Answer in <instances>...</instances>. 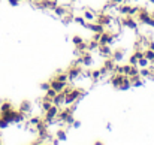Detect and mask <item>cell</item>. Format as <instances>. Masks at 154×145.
I'll return each instance as SVG.
<instances>
[{
	"label": "cell",
	"mask_w": 154,
	"mask_h": 145,
	"mask_svg": "<svg viewBox=\"0 0 154 145\" xmlns=\"http://www.w3.org/2000/svg\"><path fill=\"white\" fill-rule=\"evenodd\" d=\"M82 66H79V64H72V66H69L67 69H66V73H67V76H69V82H73V81H76L81 75H82Z\"/></svg>",
	"instance_id": "6da1fadb"
},
{
	"label": "cell",
	"mask_w": 154,
	"mask_h": 145,
	"mask_svg": "<svg viewBox=\"0 0 154 145\" xmlns=\"http://www.w3.org/2000/svg\"><path fill=\"white\" fill-rule=\"evenodd\" d=\"M121 26H123V27H127V29H130V30H135V32H138L139 23H138L136 17L124 15V17L121 18Z\"/></svg>",
	"instance_id": "7a4b0ae2"
},
{
	"label": "cell",
	"mask_w": 154,
	"mask_h": 145,
	"mask_svg": "<svg viewBox=\"0 0 154 145\" xmlns=\"http://www.w3.org/2000/svg\"><path fill=\"white\" fill-rule=\"evenodd\" d=\"M151 12L150 11H147L145 8H139V12L136 14V20H138V23L139 24H147L148 26V23L151 21Z\"/></svg>",
	"instance_id": "3957f363"
},
{
	"label": "cell",
	"mask_w": 154,
	"mask_h": 145,
	"mask_svg": "<svg viewBox=\"0 0 154 145\" xmlns=\"http://www.w3.org/2000/svg\"><path fill=\"white\" fill-rule=\"evenodd\" d=\"M117 35L114 32H109V30H105L102 35H100V39H99V45H111L114 44Z\"/></svg>",
	"instance_id": "277c9868"
},
{
	"label": "cell",
	"mask_w": 154,
	"mask_h": 145,
	"mask_svg": "<svg viewBox=\"0 0 154 145\" xmlns=\"http://www.w3.org/2000/svg\"><path fill=\"white\" fill-rule=\"evenodd\" d=\"M112 17L114 15H109L108 12H100V14H97L96 15V23H99V24H102L105 29H108L109 27V24L112 23Z\"/></svg>",
	"instance_id": "5b68a950"
},
{
	"label": "cell",
	"mask_w": 154,
	"mask_h": 145,
	"mask_svg": "<svg viewBox=\"0 0 154 145\" xmlns=\"http://www.w3.org/2000/svg\"><path fill=\"white\" fill-rule=\"evenodd\" d=\"M126 76H127V75H124V73H112V75L109 76V82H111V85H112L114 88H118V87L123 84V81H124Z\"/></svg>",
	"instance_id": "8992f818"
},
{
	"label": "cell",
	"mask_w": 154,
	"mask_h": 145,
	"mask_svg": "<svg viewBox=\"0 0 154 145\" xmlns=\"http://www.w3.org/2000/svg\"><path fill=\"white\" fill-rule=\"evenodd\" d=\"M97 52H99V55L103 57V58H109V57L112 55V48H111V45H99Z\"/></svg>",
	"instance_id": "52a82bcc"
},
{
	"label": "cell",
	"mask_w": 154,
	"mask_h": 145,
	"mask_svg": "<svg viewBox=\"0 0 154 145\" xmlns=\"http://www.w3.org/2000/svg\"><path fill=\"white\" fill-rule=\"evenodd\" d=\"M96 15H97V12H96L93 8L85 9V11H84V14H82V17H84V20H85L87 23H93V21L96 20Z\"/></svg>",
	"instance_id": "ba28073f"
},
{
	"label": "cell",
	"mask_w": 154,
	"mask_h": 145,
	"mask_svg": "<svg viewBox=\"0 0 154 145\" xmlns=\"http://www.w3.org/2000/svg\"><path fill=\"white\" fill-rule=\"evenodd\" d=\"M69 82H60V81H57L55 78H52L51 81H50V85H51V88H54L57 93H61L63 91V88L67 85Z\"/></svg>",
	"instance_id": "9c48e42d"
},
{
	"label": "cell",
	"mask_w": 154,
	"mask_h": 145,
	"mask_svg": "<svg viewBox=\"0 0 154 145\" xmlns=\"http://www.w3.org/2000/svg\"><path fill=\"white\" fill-rule=\"evenodd\" d=\"M111 58H112L115 63H121V61H123V58H124V49L118 48V49H115V51H112Z\"/></svg>",
	"instance_id": "30bf717a"
},
{
	"label": "cell",
	"mask_w": 154,
	"mask_h": 145,
	"mask_svg": "<svg viewBox=\"0 0 154 145\" xmlns=\"http://www.w3.org/2000/svg\"><path fill=\"white\" fill-rule=\"evenodd\" d=\"M18 111L24 112L26 115L30 114V112H32V102H29V100H23V102L20 103V106H18Z\"/></svg>",
	"instance_id": "8fae6325"
},
{
	"label": "cell",
	"mask_w": 154,
	"mask_h": 145,
	"mask_svg": "<svg viewBox=\"0 0 154 145\" xmlns=\"http://www.w3.org/2000/svg\"><path fill=\"white\" fill-rule=\"evenodd\" d=\"M52 11H54V14H55L58 18H61V17H64V15L67 14V6H63V5H55Z\"/></svg>",
	"instance_id": "7c38bea8"
},
{
	"label": "cell",
	"mask_w": 154,
	"mask_h": 145,
	"mask_svg": "<svg viewBox=\"0 0 154 145\" xmlns=\"http://www.w3.org/2000/svg\"><path fill=\"white\" fill-rule=\"evenodd\" d=\"M102 67L109 73V72H114V67H115V61L109 57V58H105V61H103Z\"/></svg>",
	"instance_id": "4fadbf2b"
},
{
	"label": "cell",
	"mask_w": 154,
	"mask_h": 145,
	"mask_svg": "<svg viewBox=\"0 0 154 145\" xmlns=\"http://www.w3.org/2000/svg\"><path fill=\"white\" fill-rule=\"evenodd\" d=\"M64 94L63 93H57L55 96L51 99V102H52V105H57V106H63L64 105Z\"/></svg>",
	"instance_id": "5bb4252c"
},
{
	"label": "cell",
	"mask_w": 154,
	"mask_h": 145,
	"mask_svg": "<svg viewBox=\"0 0 154 145\" xmlns=\"http://www.w3.org/2000/svg\"><path fill=\"white\" fill-rule=\"evenodd\" d=\"M129 79H130V84H132V87H142V85H144V81H142V78H141L139 75L129 76Z\"/></svg>",
	"instance_id": "9a60e30c"
},
{
	"label": "cell",
	"mask_w": 154,
	"mask_h": 145,
	"mask_svg": "<svg viewBox=\"0 0 154 145\" xmlns=\"http://www.w3.org/2000/svg\"><path fill=\"white\" fill-rule=\"evenodd\" d=\"M90 79H91L93 82H99V81L102 79V73H100V70H99V69H96V70H91Z\"/></svg>",
	"instance_id": "2e32d148"
},
{
	"label": "cell",
	"mask_w": 154,
	"mask_h": 145,
	"mask_svg": "<svg viewBox=\"0 0 154 145\" xmlns=\"http://www.w3.org/2000/svg\"><path fill=\"white\" fill-rule=\"evenodd\" d=\"M55 138H57L60 142H64V141L67 139V133H66V130H63V129H58V130L55 132Z\"/></svg>",
	"instance_id": "e0dca14e"
},
{
	"label": "cell",
	"mask_w": 154,
	"mask_h": 145,
	"mask_svg": "<svg viewBox=\"0 0 154 145\" xmlns=\"http://www.w3.org/2000/svg\"><path fill=\"white\" fill-rule=\"evenodd\" d=\"M97 48H99V42H97V41L91 39V41L87 42V51L93 52V51H97Z\"/></svg>",
	"instance_id": "ac0fdd59"
},
{
	"label": "cell",
	"mask_w": 154,
	"mask_h": 145,
	"mask_svg": "<svg viewBox=\"0 0 154 145\" xmlns=\"http://www.w3.org/2000/svg\"><path fill=\"white\" fill-rule=\"evenodd\" d=\"M129 88H132V84H130V79H129V76H126V78H124V81H123V84L118 87V90H121V91H126V90H129Z\"/></svg>",
	"instance_id": "d6986e66"
},
{
	"label": "cell",
	"mask_w": 154,
	"mask_h": 145,
	"mask_svg": "<svg viewBox=\"0 0 154 145\" xmlns=\"http://www.w3.org/2000/svg\"><path fill=\"white\" fill-rule=\"evenodd\" d=\"M41 106H42V111H44V112H45V111H48V109H50V108L52 106L51 99H47V97H44V100H42Z\"/></svg>",
	"instance_id": "ffe728a7"
},
{
	"label": "cell",
	"mask_w": 154,
	"mask_h": 145,
	"mask_svg": "<svg viewBox=\"0 0 154 145\" xmlns=\"http://www.w3.org/2000/svg\"><path fill=\"white\" fill-rule=\"evenodd\" d=\"M73 23H76V24H79L82 27H85V24H87V21L84 20L82 15H73Z\"/></svg>",
	"instance_id": "44dd1931"
},
{
	"label": "cell",
	"mask_w": 154,
	"mask_h": 145,
	"mask_svg": "<svg viewBox=\"0 0 154 145\" xmlns=\"http://www.w3.org/2000/svg\"><path fill=\"white\" fill-rule=\"evenodd\" d=\"M55 79L60 81V82H69V76L66 72H61V73H57L55 75Z\"/></svg>",
	"instance_id": "7402d4cb"
},
{
	"label": "cell",
	"mask_w": 154,
	"mask_h": 145,
	"mask_svg": "<svg viewBox=\"0 0 154 145\" xmlns=\"http://www.w3.org/2000/svg\"><path fill=\"white\" fill-rule=\"evenodd\" d=\"M11 109H14V105L11 103V102H3L2 103V106H0V112H6V111H11Z\"/></svg>",
	"instance_id": "603a6c76"
},
{
	"label": "cell",
	"mask_w": 154,
	"mask_h": 145,
	"mask_svg": "<svg viewBox=\"0 0 154 145\" xmlns=\"http://www.w3.org/2000/svg\"><path fill=\"white\" fill-rule=\"evenodd\" d=\"M150 75H151V72H150L148 67H139V76L141 78H150Z\"/></svg>",
	"instance_id": "cb8c5ba5"
},
{
	"label": "cell",
	"mask_w": 154,
	"mask_h": 145,
	"mask_svg": "<svg viewBox=\"0 0 154 145\" xmlns=\"http://www.w3.org/2000/svg\"><path fill=\"white\" fill-rule=\"evenodd\" d=\"M144 57L147 58V60H150V61H153L154 60V51L150 48H145L144 49Z\"/></svg>",
	"instance_id": "d4e9b609"
},
{
	"label": "cell",
	"mask_w": 154,
	"mask_h": 145,
	"mask_svg": "<svg viewBox=\"0 0 154 145\" xmlns=\"http://www.w3.org/2000/svg\"><path fill=\"white\" fill-rule=\"evenodd\" d=\"M139 5H130V9H129V15L130 17H136V14L139 12Z\"/></svg>",
	"instance_id": "484cf974"
},
{
	"label": "cell",
	"mask_w": 154,
	"mask_h": 145,
	"mask_svg": "<svg viewBox=\"0 0 154 145\" xmlns=\"http://www.w3.org/2000/svg\"><path fill=\"white\" fill-rule=\"evenodd\" d=\"M148 64H150V60H147L145 57L138 60V67H148Z\"/></svg>",
	"instance_id": "4316f807"
},
{
	"label": "cell",
	"mask_w": 154,
	"mask_h": 145,
	"mask_svg": "<svg viewBox=\"0 0 154 145\" xmlns=\"http://www.w3.org/2000/svg\"><path fill=\"white\" fill-rule=\"evenodd\" d=\"M135 75H139V67L138 66H130V70H129L127 76H135Z\"/></svg>",
	"instance_id": "83f0119b"
},
{
	"label": "cell",
	"mask_w": 154,
	"mask_h": 145,
	"mask_svg": "<svg viewBox=\"0 0 154 145\" xmlns=\"http://www.w3.org/2000/svg\"><path fill=\"white\" fill-rule=\"evenodd\" d=\"M55 94H57V91H55L54 88H51V87H50V88L45 91V97H47V99H52V97L55 96Z\"/></svg>",
	"instance_id": "f1b7e54d"
},
{
	"label": "cell",
	"mask_w": 154,
	"mask_h": 145,
	"mask_svg": "<svg viewBox=\"0 0 154 145\" xmlns=\"http://www.w3.org/2000/svg\"><path fill=\"white\" fill-rule=\"evenodd\" d=\"M75 49H78V51L82 54L84 51H87V42H85V41H84V42H81L79 45H76V48H75Z\"/></svg>",
	"instance_id": "f546056e"
},
{
	"label": "cell",
	"mask_w": 154,
	"mask_h": 145,
	"mask_svg": "<svg viewBox=\"0 0 154 145\" xmlns=\"http://www.w3.org/2000/svg\"><path fill=\"white\" fill-rule=\"evenodd\" d=\"M130 66H132V64H129V63H126V64H121V72H123L124 75H129Z\"/></svg>",
	"instance_id": "4dcf8cb0"
},
{
	"label": "cell",
	"mask_w": 154,
	"mask_h": 145,
	"mask_svg": "<svg viewBox=\"0 0 154 145\" xmlns=\"http://www.w3.org/2000/svg\"><path fill=\"white\" fill-rule=\"evenodd\" d=\"M72 42H73V45L76 47V45H79L81 42H84V39H82L81 36H73V38H72Z\"/></svg>",
	"instance_id": "1f68e13d"
},
{
	"label": "cell",
	"mask_w": 154,
	"mask_h": 145,
	"mask_svg": "<svg viewBox=\"0 0 154 145\" xmlns=\"http://www.w3.org/2000/svg\"><path fill=\"white\" fill-rule=\"evenodd\" d=\"M129 64H132V66H138V58H136L133 54L129 57Z\"/></svg>",
	"instance_id": "d6a6232c"
},
{
	"label": "cell",
	"mask_w": 154,
	"mask_h": 145,
	"mask_svg": "<svg viewBox=\"0 0 154 145\" xmlns=\"http://www.w3.org/2000/svg\"><path fill=\"white\" fill-rule=\"evenodd\" d=\"M39 87H41V90H42V91H47V90H48L51 85H50V82H42Z\"/></svg>",
	"instance_id": "836d02e7"
},
{
	"label": "cell",
	"mask_w": 154,
	"mask_h": 145,
	"mask_svg": "<svg viewBox=\"0 0 154 145\" xmlns=\"http://www.w3.org/2000/svg\"><path fill=\"white\" fill-rule=\"evenodd\" d=\"M8 3H9L11 6H18V3H20V0H8Z\"/></svg>",
	"instance_id": "e575fe53"
},
{
	"label": "cell",
	"mask_w": 154,
	"mask_h": 145,
	"mask_svg": "<svg viewBox=\"0 0 154 145\" xmlns=\"http://www.w3.org/2000/svg\"><path fill=\"white\" fill-rule=\"evenodd\" d=\"M72 126H73L75 129H79V127H81V121H75V120H73V123H72Z\"/></svg>",
	"instance_id": "d590c367"
},
{
	"label": "cell",
	"mask_w": 154,
	"mask_h": 145,
	"mask_svg": "<svg viewBox=\"0 0 154 145\" xmlns=\"http://www.w3.org/2000/svg\"><path fill=\"white\" fill-rule=\"evenodd\" d=\"M148 48L154 51V41H153V39H150V42H148Z\"/></svg>",
	"instance_id": "8d00e7d4"
},
{
	"label": "cell",
	"mask_w": 154,
	"mask_h": 145,
	"mask_svg": "<svg viewBox=\"0 0 154 145\" xmlns=\"http://www.w3.org/2000/svg\"><path fill=\"white\" fill-rule=\"evenodd\" d=\"M111 3H114V5H121L123 3V0H109Z\"/></svg>",
	"instance_id": "74e56055"
},
{
	"label": "cell",
	"mask_w": 154,
	"mask_h": 145,
	"mask_svg": "<svg viewBox=\"0 0 154 145\" xmlns=\"http://www.w3.org/2000/svg\"><path fill=\"white\" fill-rule=\"evenodd\" d=\"M148 26H150V27H153V29H154V17L151 18V21L148 23Z\"/></svg>",
	"instance_id": "f35d334b"
},
{
	"label": "cell",
	"mask_w": 154,
	"mask_h": 145,
	"mask_svg": "<svg viewBox=\"0 0 154 145\" xmlns=\"http://www.w3.org/2000/svg\"><path fill=\"white\" fill-rule=\"evenodd\" d=\"M148 2H150V3H151V5H154V0H148Z\"/></svg>",
	"instance_id": "ab89813d"
},
{
	"label": "cell",
	"mask_w": 154,
	"mask_h": 145,
	"mask_svg": "<svg viewBox=\"0 0 154 145\" xmlns=\"http://www.w3.org/2000/svg\"><path fill=\"white\" fill-rule=\"evenodd\" d=\"M52 2H55V3H57V2H58V0H52Z\"/></svg>",
	"instance_id": "60d3db41"
},
{
	"label": "cell",
	"mask_w": 154,
	"mask_h": 145,
	"mask_svg": "<svg viewBox=\"0 0 154 145\" xmlns=\"http://www.w3.org/2000/svg\"><path fill=\"white\" fill-rule=\"evenodd\" d=\"M70 2H76V0H70Z\"/></svg>",
	"instance_id": "b9f144b4"
}]
</instances>
